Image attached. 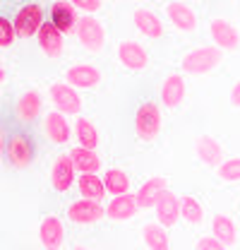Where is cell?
Here are the masks:
<instances>
[{"mask_svg":"<svg viewBox=\"0 0 240 250\" xmlns=\"http://www.w3.org/2000/svg\"><path fill=\"white\" fill-rule=\"evenodd\" d=\"M77 39L84 46V51H89L91 56H99L106 46V29L96 17L84 15L80 17V24H77Z\"/></svg>","mask_w":240,"mask_h":250,"instance_id":"3957f363","label":"cell"},{"mask_svg":"<svg viewBox=\"0 0 240 250\" xmlns=\"http://www.w3.org/2000/svg\"><path fill=\"white\" fill-rule=\"evenodd\" d=\"M166 17L182 34H190V31L197 29V12L187 2H168L166 5Z\"/></svg>","mask_w":240,"mask_h":250,"instance_id":"30bf717a","label":"cell"},{"mask_svg":"<svg viewBox=\"0 0 240 250\" xmlns=\"http://www.w3.org/2000/svg\"><path fill=\"white\" fill-rule=\"evenodd\" d=\"M195 250H226V246H223L219 238H214V236H202V238L197 241Z\"/></svg>","mask_w":240,"mask_h":250,"instance_id":"d6a6232c","label":"cell"},{"mask_svg":"<svg viewBox=\"0 0 240 250\" xmlns=\"http://www.w3.org/2000/svg\"><path fill=\"white\" fill-rule=\"evenodd\" d=\"M216 176H219L221 181H226V183H236V181H240V156L226 159V161L216 168Z\"/></svg>","mask_w":240,"mask_h":250,"instance_id":"4dcf8cb0","label":"cell"},{"mask_svg":"<svg viewBox=\"0 0 240 250\" xmlns=\"http://www.w3.org/2000/svg\"><path fill=\"white\" fill-rule=\"evenodd\" d=\"M231 101H233V106L240 108V80L233 84V92H231Z\"/></svg>","mask_w":240,"mask_h":250,"instance_id":"e575fe53","label":"cell"},{"mask_svg":"<svg viewBox=\"0 0 240 250\" xmlns=\"http://www.w3.org/2000/svg\"><path fill=\"white\" fill-rule=\"evenodd\" d=\"M211 231H214V238H219L226 248L238 243L236 221L231 217H226V214H214V219H211Z\"/></svg>","mask_w":240,"mask_h":250,"instance_id":"cb8c5ba5","label":"cell"},{"mask_svg":"<svg viewBox=\"0 0 240 250\" xmlns=\"http://www.w3.org/2000/svg\"><path fill=\"white\" fill-rule=\"evenodd\" d=\"M75 7L82 10V12H96V10L101 7V2H99V0H77Z\"/></svg>","mask_w":240,"mask_h":250,"instance_id":"836d02e7","label":"cell"},{"mask_svg":"<svg viewBox=\"0 0 240 250\" xmlns=\"http://www.w3.org/2000/svg\"><path fill=\"white\" fill-rule=\"evenodd\" d=\"M166 190H168V181H166L163 176H154V178H149L144 186L137 190V205H140L142 209L156 207Z\"/></svg>","mask_w":240,"mask_h":250,"instance_id":"d6986e66","label":"cell"},{"mask_svg":"<svg viewBox=\"0 0 240 250\" xmlns=\"http://www.w3.org/2000/svg\"><path fill=\"white\" fill-rule=\"evenodd\" d=\"M106 190L113 195V197H120V195H130V178L122 168H108L106 171Z\"/></svg>","mask_w":240,"mask_h":250,"instance_id":"83f0119b","label":"cell"},{"mask_svg":"<svg viewBox=\"0 0 240 250\" xmlns=\"http://www.w3.org/2000/svg\"><path fill=\"white\" fill-rule=\"evenodd\" d=\"M75 127H77V140H80L82 147H87V149L99 147V130H96V125L91 123L89 118H77Z\"/></svg>","mask_w":240,"mask_h":250,"instance_id":"f546056e","label":"cell"},{"mask_svg":"<svg viewBox=\"0 0 240 250\" xmlns=\"http://www.w3.org/2000/svg\"><path fill=\"white\" fill-rule=\"evenodd\" d=\"M12 24H15L17 36H34V34H39L41 27L46 24L43 22V5L41 2H27V5H22L17 10Z\"/></svg>","mask_w":240,"mask_h":250,"instance_id":"277c9868","label":"cell"},{"mask_svg":"<svg viewBox=\"0 0 240 250\" xmlns=\"http://www.w3.org/2000/svg\"><path fill=\"white\" fill-rule=\"evenodd\" d=\"M180 217L192 226H200L202 219H204V209H202L200 200L192 197V195H182L180 197Z\"/></svg>","mask_w":240,"mask_h":250,"instance_id":"f1b7e54d","label":"cell"},{"mask_svg":"<svg viewBox=\"0 0 240 250\" xmlns=\"http://www.w3.org/2000/svg\"><path fill=\"white\" fill-rule=\"evenodd\" d=\"M156 219L163 229H173L180 219V197H176L171 190L163 192V197L156 205Z\"/></svg>","mask_w":240,"mask_h":250,"instance_id":"ffe728a7","label":"cell"},{"mask_svg":"<svg viewBox=\"0 0 240 250\" xmlns=\"http://www.w3.org/2000/svg\"><path fill=\"white\" fill-rule=\"evenodd\" d=\"M72 164H75V168L77 171H82V173H96L99 168H101V159L99 154L94 152V149H87V147H75L72 152Z\"/></svg>","mask_w":240,"mask_h":250,"instance_id":"d4e9b609","label":"cell"},{"mask_svg":"<svg viewBox=\"0 0 240 250\" xmlns=\"http://www.w3.org/2000/svg\"><path fill=\"white\" fill-rule=\"evenodd\" d=\"M118 61L127 70H144L149 65V56H147L142 43H137L132 39H125V41L118 43Z\"/></svg>","mask_w":240,"mask_h":250,"instance_id":"8fae6325","label":"cell"},{"mask_svg":"<svg viewBox=\"0 0 240 250\" xmlns=\"http://www.w3.org/2000/svg\"><path fill=\"white\" fill-rule=\"evenodd\" d=\"M195 152H197V159L207 166H221L226 159H223V147L219 140H214L211 135H200L195 140Z\"/></svg>","mask_w":240,"mask_h":250,"instance_id":"5bb4252c","label":"cell"},{"mask_svg":"<svg viewBox=\"0 0 240 250\" xmlns=\"http://www.w3.org/2000/svg\"><path fill=\"white\" fill-rule=\"evenodd\" d=\"M39 46L41 51L48 56V58H60L62 56V48H65V41H62V31L53 24V22H46L41 31H39Z\"/></svg>","mask_w":240,"mask_h":250,"instance_id":"e0dca14e","label":"cell"},{"mask_svg":"<svg viewBox=\"0 0 240 250\" xmlns=\"http://www.w3.org/2000/svg\"><path fill=\"white\" fill-rule=\"evenodd\" d=\"M41 111H43V96L34 89L24 92L15 104V116L20 121H34V118L41 116Z\"/></svg>","mask_w":240,"mask_h":250,"instance_id":"603a6c76","label":"cell"},{"mask_svg":"<svg viewBox=\"0 0 240 250\" xmlns=\"http://www.w3.org/2000/svg\"><path fill=\"white\" fill-rule=\"evenodd\" d=\"M72 250H87V248H84V246H75Z\"/></svg>","mask_w":240,"mask_h":250,"instance_id":"d590c367","label":"cell"},{"mask_svg":"<svg viewBox=\"0 0 240 250\" xmlns=\"http://www.w3.org/2000/svg\"><path fill=\"white\" fill-rule=\"evenodd\" d=\"M106 217V209L101 202H94V200H75L72 205H67V219L72 224H80V226H89L96 224Z\"/></svg>","mask_w":240,"mask_h":250,"instance_id":"8992f818","label":"cell"},{"mask_svg":"<svg viewBox=\"0 0 240 250\" xmlns=\"http://www.w3.org/2000/svg\"><path fill=\"white\" fill-rule=\"evenodd\" d=\"M223 61V51L216 48V46H197L192 51H187L182 58H180V67L187 72V75H209L214 72Z\"/></svg>","mask_w":240,"mask_h":250,"instance_id":"6da1fadb","label":"cell"},{"mask_svg":"<svg viewBox=\"0 0 240 250\" xmlns=\"http://www.w3.org/2000/svg\"><path fill=\"white\" fill-rule=\"evenodd\" d=\"M17 31H15V24L7 20V17H0V46L2 48H10L12 41H15Z\"/></svg>","mask_w":240,"mask_h":250,"instance_id":"1f68e13d","label":"cell"},{"mask_svg":"<svg viewBox=\"0 0 240 250\" xmlns=\"http://www.w3.org/2000/svg\"><path fill=\"white\" fill-rule=\"evenodd\" d=\"M75 164H72V156L70 154H60L56 161H53V168H51V183L58 192H65L70 190L72 183H75Z\"/></svg>","mask_w":240,"mask_h":250,"instance_id":"4fadbf2b","label":"cell"},{"mask_svg":"<svg viewBox=\"0 0 240 250\" xmlns=\"http://www.w3.org/2000/svg\"><path fill=\"white\" fill-rule=\"evenodd\" d=\"M39 238L43 243L46 250H60L62 248V241H65V226L56 214H48L43 217L41 226H39Z\"/></svg>","mask_w":240,"mask_h":250,"instance_id":"7c38bea8","label":"cell"},{"mask_svg":"<svg viewBox=\"0 0 240 250\" xmlns=\"http://www.w3.org/2000/svg\"><path fill=\"white\" fill-rule=\"evenodd\" d=\"M77 188H80V192H82L84 200H94V202H101L103 195L108 192V190H106V183H103L96 173H82Z\"/></svg>","mask_w":240,"mask_h":250,"instance_id":"484cf974","label":"cell"},{"mask_svg":"<svg viewBox=\"0 0 240 250\" xmlns=\"http://www.w3.org/2000/svg\"><path fill=\"white\" fill-rule=\"evenodd\" d=\"M209 36L214 46L221 51H236L240 46V29H236L233 22L223 17H214L209 22Z\"/></svg>","mask_w":240,"mask_h":250,"instance_id":"5b68a950","label":"cell"},{"mask_svg":"<svg viewBox=\"0 0 240 250\" xmlns=\"http://www.w3.org/2000/svg\"><path fill=\"white\" fill-rule=\"evenodd\" d=\"M137 209H140L137 195H120L106 205V217L113 219V221H127L137 214Z\"/></svg>","mask_w":240,"mask_h":250,"instance_id":"44dd1931","label":"cell"},{"mask_svg":"<svg viewBox=\"0 0 240 250\" xmlns=\"http://www.w3.org/2000/svg\"><path fill=\"white\" fill-rule=\"evenodd\" d=\"M135 132L142 142H154L161 135V108L154 101H144L135 113Z\"/></svg>","mask_w":240,"mask_h":250,"instance_id":"7a4b0ae2","label":"cell"},{"mask_svg":"<svg viewBox=\"0 0 240 250\" xmlns=\"http://www.w3.org/2000/svg\"><path fill=\"white\" fill-rule=\"evenodd\" d=\"M77 7L72 2H53L51 5V22L58 27L62 34H77Z\"/></svg>","mask_w":240,"mask_h":250,"instance_id":"2e32d148","label":"cell"},{"mask_svg":"<svg viewBox=\"0 0 240 250\" xmlns=\"http://www.w3.org/2000/svg\"><path fill=\"white\" fill-rule=\"evenodd\" d=\"M135 27L140 29V34H144L147 39H161L163 36V22L156 12H151L147 7H137L132 15Z\"/></svg>","mask_w":240,"mask_h":250,"instance_id":"ac0fdd59","label":"cell"},{"mask_svg":"<svg viewBox=\"0 0 240 250\" xmlns=\"http://www.w3.org/2000/svg\"><path fill=\"white\" fill-rule=\"evenodd\" d=\"M48 96H51L53 106L58 108L60 113H80L82 111V96L67 82H56L48 89Z\"/></svg>","mask_w":240,"mask_h":250,"instance_id":"52a82bcc","label":"cell"},{"mask_svg":"<svg viewBox=\"0 0 240 250\" xmlns=\"http://www.w3.org/2000/svg\"><path fill=\"white\" fill-rule=\"evenodd\" d=\"M43 132H46V137H48L51 142L65 145V142L70 140V135H72V127L67 123L65 113L51 111V113H46V118H43Z\"/></svg>","mask_w":240,"mask_h":250,"instance_id":"9a60e30c","label":"cell"},{"mask_svg":"<svg viewBox=\"0 0 240 250\" xmlns=\"http://www.w3.org/2000/svg\"><path fill=\"white\" fill-rule=\"evenodd\" d=\"M142 241H144V246L149 250H171V246H168V233H166V229L159 221L156 224H147L142 229Z\"/></svg>","mask_w":240,"mask_h":250,"instance_id":"4316f807","label":"cell"},{"mask_svg":"<svg viewBox=\"0 0 240 250\" xmlns=\"http://www.w3.org/2000/svg\"><path fill=\"white\" fill-rule=\"evenodd\" d=\"M182 99H185V80L178 72H171L161 84V101L168 108H178L182 104Z\"/></svg>","mask_w":240,"mask_h":250,"instance_id":"7402d4cb","label":"cell"},{"mask_svg":"<svg viewBox=\"0 0 240 250\" xmlns=\"http://www.w3.org/2000/svg\"><path fill=\"white\" fill-rule=\"evenodd\" d=\"M5 154H7V161H10L15 168H27L31 164V159H34V147H31V142L24 135L15 132V135H10V140H7Z\"/></svg>","mask_w":240,"mask_h":250,"instance_id":"9c48e42d","label":"cell"},{"mask_svg":"<svg viewBox=\"0 0 240 250\" xmlns=\"http://www.w3.org/2000/svg\"><path fill=\"white\" fill-rule=\"evenodd\" d=\"M101 77H103L101 70L96 65H89V62H77V65L67 67V72H65L67 84L75 87V89H91L101 82Z\"/></svg>","mask_w":240,"mask_h":250,"instance_id":"ba28073f","label":"cell"}]
</instances>
